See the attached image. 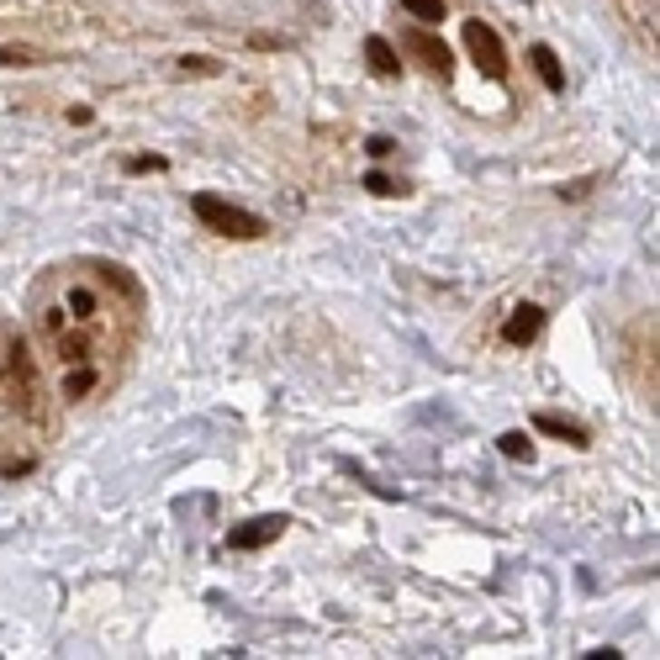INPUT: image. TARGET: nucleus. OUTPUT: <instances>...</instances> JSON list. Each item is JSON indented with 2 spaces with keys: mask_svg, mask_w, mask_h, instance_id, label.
I'll return each instance as SVG.
<instances>
[{
  "mask_svg": "<svg viewBox=\"0 0 660 660\" xmlns=\"http://www.w3.org/2000/svg\"><path fill=\"white\" fill-rule=\"evenodd\" d=\"M190 211L207 222L211 233H222V238H259V233H265V217L233 207V201H222V196H211V190H196V196H190Z\"/></svg>",
  "mask_w": 660,
  "mask_h": 660,
  "instance_id": "obj_1",
  "label": "nucleus"
},
{
  "mask_svg": "<svg viewBox=\"0 0 660 660\" xmlns=\"http://www.w3.org/2000/svg\"><path fill=\"white\" fill-rule=\"evenodd\" d=\"M465 53H471V63L486 80H508V48H502V37L486 22H465Z\"/></svg>",
  "mask_w": 660,
  "mask_h": 660,
  "instance_id": "obj_2",
  "label": "nucleus"
},
{
  "mask_svg": "<svg viewBox=\"0 0 660 660\" xmlns=\"http://www.w3.org/2000/svg\"><path fill=\"white\" fill-rule=\"evenodd\" d=\"M286 512H270V518H248L238 529H228V549H259V544H275L286 534Z\"/></svg>",
  "mask_w": 660,
  "mask_h": 660,
  "instance_id": "obj_3",
  "label": "nucleus"
},
{
  "mask_svg": "<svg viewBox=\"0 0 660 660\" xmlns=\"http://www.w3.org/2000/svg\"><path fill=\"white\" fill-rule=\"evenodd\" d=\"M539 328H544V312H539V306H518L508 323H502V338L518 349V344H534V338H539Z\"/></svg>",
  "mask_w": 660,
  "mask_h": 660,
  "instance_id": "obj_4",
  "label": "nucleus"
},
{
  "mask_svg": "<svg viewBox=\"0 0 660 660\" xmlns=\"http://www.w3.org/2000/svg\"><path fill=\"white\" fill-rule=\"evenodd\" d=\"M534 428H539V433H549V439H566L570 450H587V444H592L581 422H570V418H555V412H539V418H534Z\"/></svg>",
  "mask_w": 660,
  "mask_h": 660,
  "instance_id": "obj_5",
  "label": "nucleus"
},
{
  "mask_svg": "<svg viewBox=\"0 0 660 660\" xmlns=\"http://www.w3.org/2000/svg\"><path fill=\"white\" fill-rule=\"evenodd\" d=\"M529 59H534V69H539V80H544V91H566V69H560V59H555V48L549 43H534L529 48Z\"/></svg>",
  "mask_w": 660,
  "mask_h": 660,
  "instance_id": "obj_6",
  "label": "nucleus"
},
{
  "mask_svg": "<svg viewBox=\"0 0 660 660\" xmlns=\"http://www.w3.org/2000/svg\"><path fill=\"white\" fill-rule=\"evenodd\" d=\"M364 59H370V69L381 80H396V69H402V59H396V48H391L386 37H364Z\"/></svg>",
  "mask_w": 660,
  "mask_h": 660,
  "instance_id": "obj_7",
  "label": "nucleus"
},
{
  "mask_svg": "<svg viewBox=\"0 0 660 660\" xmlns=\"http://www.w3.org/2000/svg\"><path fill=\"white\" fill-rule=\"evenodd\" d=\"M407 48H412V53H422V63H428V69L450 74V48H444V43H433L428 32H412V37H407Z\"/></svg>",
  "mask_w": 660,
  "mask_h": 660,
  "instance_id": "obj_8",
  "label": "nucleus"
},
{
  "mask_svg": "<svg viewBox=\"0 0 660 660\" xmlns=\"http://www.w3.org/2000/svg\"><path fill=\"white\" fill-rule=\"evenodd\" d=\"M497 450L508 454V460H523V465H529V460H534V439H529V433H502Z\"/></svg>",
  "mask_w": 660,
  "mask_h": 660,
  "instance_id": "obj_9",
  "label": "nucleus"
},
{
  "mask_svg": "<svg viewBox=\"0 0 660 660\" xmlns=\"http://www.w3.org/2000/svg\"><path fill=\"white\" fill-rule=\"evenodd\" d=\"M407 5V16H418V22H444V0H402Z\"/></svg>",
  "mask_w": 660,
  "mask_h": 660,
  "instance_id": "obj_10",
  "label": "nucleus"
},
{
  "mask_svg": "<svg viewBox=\"0 0 660 660\" xmlns=\"http://www.w3.org/2000/svg\"><path fill=\"white\" fill-rule=\"evenodd\" d=\"M69 312H74V317H95V291L91 286H74V291H69Z\"/></svg>",
  "mask_w": 660,
  "mask_h": 660,
  "instance_id": "obj_11",
  "label": "nucleus"
},
{
  "mask_svg": "<svg viewBox=\"0 0 660 660\" xmlns=\"http://www.w3.org/2000/svg\"><path fill=\"white\" fill-rule=\"evenodd\" d=\"M364 190H370V196H402V185L391 180V175H381V170L364 175Z\"/></svg>",
  "mask_w": 660,
  "mask_h": 660,
  "instance_id": "obj_12",
  "label": "nucleus"
},
{
  "mask_svg": "<svg viewBox=\"0 0 660 660\" xmlns=\"http://www.w3.org/2000/svg\"><path fill=\"white\" fill-rule=\"evenodd\" d=\"M164 170V159L159 153H138V159H127V175H159Z\"/></svg>",
  "mask_w": 660,
  "mask_h": 660,
  "instance_id": "obj_13",
  "label": "nucleus"
},
{
  "mask_svg": "<svg viewBox=\"0 0 660 660\" xmlns=\"http://www.w3.org/2000/svg\"><path fill=\"white\" fill-rule=\"evenodd\" d=\"M91 386H95V370H85V364H80V370L69 375V386H63V396H85Z\"/></svg>",
  "mask_w": 660,
  "mask_h": 660,
  "instance_id": "obj_14",
  "label": "nucleus"
},
{
  "mask_svg": "<svg viewBox=\"0 0 660 660\" xmlns=\"http://www.w3.org/2000/svg\"><path fill=\"white\" fill-rule=\"evenodd\" d=\"M222 63H211V59H201V53H190V59H180V74H217Z\"/></svg>",
  "mask_w": 660,
  "mask_h": 660,
  "instance_id": "obj_15",
  "label": "nucleus"
},
{
  "mask_svg": "<svg viewBox=\"0 0 660 660\" xmlns=\"http://www.w3.org/2000/svg\"><path fill=\"white\" fill-rule=\"evenodd\" d=\"M101 275H106V280H112V286H117L121 296H138V286H132V280H127V275H121L117 265H101Z\"/></svg>",
  "mask_w": 660,
  "mask_h": 660,
  "instance_id": "obj_16",
  "label": "nucleus"
},
{
  "mask_svg": "<svg viewBox=\"0 0 660 660\" xmlns=\"http://www.w3.org/2000/svg\"><path fill=\"white\" fill-rule=\"evenodd\" d=\"M85 354H91V338H63V360L69 364H80Z\"/></svg>",
  "mask_w": 660,
  "mask_h": 660,
  "instance_id": "obj_17",
  "label": "nucleus"
},
{
  "mask_svg": "<svg viewBox=\"0 0 660 660\" xmlns=\"http://www.w3.org/2000/svg\"><path fill=\"white\" fill-rule=\"evenodd\" d=\"M0 63H43L37 48H0Z\"/></svg>",
  "mask_w": 660,
  "mask_h": 660,
  "instance_id": "obj_18",
  "label": "nucleus"
},
{
  "mask_svg": "<svg viewBox=\"0 0 660 660\" xmlns=\"http://www.w3.org/2000/svg\"><path fill=\"white\" fill-rule=\"evenodd\" d=\"M248 48H291V43H286V37H270V32H254Z\"/></svg>",
  "mask_w": 660,
  "mask_h": 660,
  "instance_id": "obj_19",
  "label": "nucleus"
},
{
  "mask_svg": "<svg viewBox=\"0 0 660 660\" xmlns=\"http://www.w3.org/2000/svg\"><path fill=\"white\" fill-rule=\"evenodd\" d=\"M364 149H370V159H386V153L396 149V143H391V138H370V143H364Z\"/></svg>",
  "mask_w": 660,
  "mask_h": 660,
  "instance_id": "obj_20",
  "label": "nucleus"
},
{
  "mask_svg": "<svg viewBox=\"0 0 660 660\" xmlns=\"http://www.w3.org/2000/svg\"><path fill=\"white\" fill-rule=\"evenodd\" d=\"M91 117H95L91 106H69V121H74V127H85V121H91Z\"/></svg>",
  "mask_w": 660,
  "mask_h": 660,
  "instance_id": "obj_21",
  "label": "nucleus"
}]
</instances>
